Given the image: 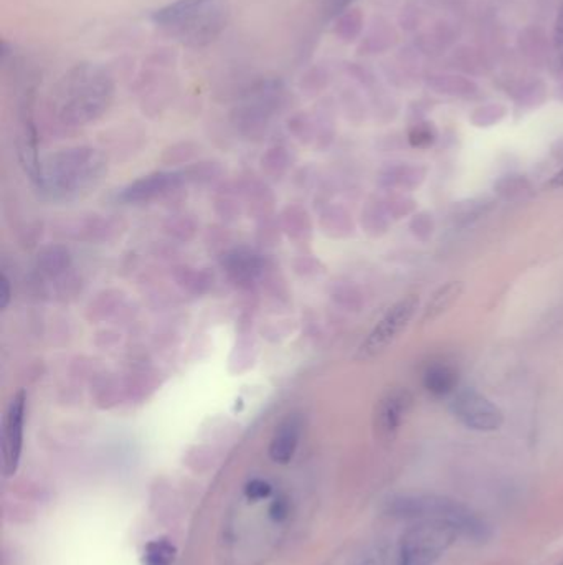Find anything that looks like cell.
<instances>
[{"label": "cell", "instance_id": "obj_14", "mask_svg": "<svg viewBox=\"0 0 563 565\" xmlns=\"http://www.w3.org/2000/svg\"><path fill=\"white\" fill-rule=\"evenodd\" d=\"M169 177L164 174H159V176L148 177L144 180L136 182L131 189L126 192L128 199H148L150 195L158 194L160 192L162 187L168 186Z\"/></svg>", "mask_w": 563, "mask_h": 565}, {"label": "cell", "instance_id": "obj_4", "mask_svg": "<svg viewBox=\"0 0 563 565\" xmlns=\"http://www.w3.org/2000/svg\"><path fill=\"white\" fill-rule=\"evenodd\" d=\"M456 539V532L440 524L414 522L402 536L394 565H435Z\"/></svg>", "mask_w": 563, "mask_h": 565}, {"label": "cell", "instance_id": "obj_17", "mask_svg": "<svg viewBox=\"0 0 563 565\" xmlns=\"http://www.w3.org/2000/svg\"><path fill=\"white\" fill-rule=\"evenodd\" d=\"M554 44L555 52L558 55L560 62H563V5L560 7L557 24H555Z\"/></svg>", "mask_w": 563, "mask_h": 565}, {"label": "cell", "instance_id": "obj_11", "mask_svg": "<svg viewBox=\"0 0 563 565\" xmlns=\"http://www.w3.org/2000/svg\"><path fill=\"white\" fill-rule=\"evenodd\" d=\"M465 292V282H448L440 286L436 292L433 293L432 300L428 301L426 308L423 311L422 323L430 324L433 321L441 318L445 313H448L453 304L461 298Z\"/></svg>", "mask_w": 563, "mask_h": 565}, {"label": "cell", "instance_id": "obj_8", "mask_svg": "<svg viewBox=\"0 0 563 565\" xmlns=\"http://www.w3.org/2000/svg\"><path fill=\"white\" fill-rule=\"evenodd\" d=\"M414 406V396L405 387H396L388 390L384 397L380 398L379 406L375 410V430L384 438H392L398 432L408 410Z\"/></svg>", "mask_w": 563, "mask_h": 565}, {"label": "cell", "instance_id": "obj_18", "mask_svg": "<svg viewBox=\"0 0 563 565\" xmlns=\"http://www.w3.org/2000/svg\"><path fill=\"white\" fill-rule=\"evenodd\" d=\"M0 286H2V293H0V308L4 310V308H7V304H9L10 301L9 280H7V276H5V274L2 276V282H0Z\"/></svg>", "mask_w": 563, "mask_h": 565}, {"label": "cell", "instance_id": "obj_9", "mask_svg": "<svg viewBox=\"0 0 563 565\" xmlns=\"http://www.w3.org/2000/svg\"><path fill=\"white\" fill-rule=\"evenodd\" d=\"M301 438V420L296 416L284 418L280 426L276 428L271 445H270V457L274 463L288 465L294 453L298 450Z\"/></svg>", "mask_w": 563, "mask_h": 565}, {"label": "cell", "instance_id": "obj_7", "mask_svg": "<svg viewBox=\"0 0 563 565\" xmlns=\"http://www.w3.org/2000/svg\"><path fill=\"white\" fill-rule=\"evenodd\" d=\"M26 425V394L20 390L10 400L2 424V469L4 477L15 475L24 447Z\"/></svg>", "mask_w": 563, "mask_h": 565}, {"label": "cell", "instance_id": "obj_16", "mask_svg": "<svg viewBox=\"0 0 563 565\" xmlns=\"http://www.w3.org/2000/svg\"><path fill=\"white\" fill-rule=\"evenodd\" d=\"M435 142V131L430 124H416L410 131V144L414 148H428Z\"/></svg>", "mask_w": 563, "mask_h": 565}, {"label": "cell", "instance_id": "obj_1", "mask_svg": "<svg viewBox=\"0 0 563 565\" xmlns=\"http://www.w3.org/2000/svg\"><path fill=\"white\" fill-rule=\"evenodd\" d=\"M154 26L179 44L200 48L227 28L229 0H177L152 14Z\"/></svg>", "mask_w": 563, "mask_h": 565}, {"label": "cell", "instance_id": "obj_19", "mask_svg": "<svg viewBox=\"0 0 563 565\" xmlns=\"http://www.w3.org/2000/svg\"><path fill=\"white\" fill-rule=\"evenodd\" d=\"M550 186L552 187H563V169L557 174V176L552 179V182H550Z\"/></svg>", "mask_w": 563, "mask_h": 565}, {"label": "cell", "instance_id": "obj_2", "mask_svg": "<svg viewBox=\"0 0 563 565\" xmlns=\"http://www.w3.org/2000/svg\"><path fill=\"white\" fill-rule=\"evenodd\" d=\"M115 81L105 67L78 63L63 77L55 89L56 108L63 121L88 123L109 107Z\"/></svg>", "mask_w": 563, "mask_h": 565}, {"label": "cell", "instance_id": "obj_12", "mask_svg": "<svg viewBox=\"0 0 563 565\" xmlns=\"http://www.w3.org/2000/svg\"><path fill=\"white\" fill-rule=\"evenodd\" d=\"M177 549L168 539H156L148 542L144 548L142 564L144 565H174L176 564Z\"/></svg>", "mask_w": 563, "mask_h": 565}, {"label": "cell", "instance_id": "obj_3", "mask_svg": "<svg viewBox=\"0 0 563 565\" xmlns=\"http://www.w3.org/2000/svg\"><path fill=\"white\" fill-rule=\"evenodd\" d=\"M390 512L412 522H435L458 534V538L483 540L487 526L475 512L456 501L435 496H404L392 503Z\"/></svg>", "mask_w": 563, "mask_h": 565}, {"label": "cell", "instance_id": "obj_13", "mask_svg": "<svg viewBox=\"0 0 563 565\" xmlns=\"http://www.w3.org/2000/svg\"><path fill=\"white\" fill-rule=\"evenodd\" d=\"M351 565H394L392 549L385 540H374L353 557Z\"/></svg>", "mask_w": 563, "mask_h": 565}, {"label": "cell", "instance_id": "obj_5", "mask_svg": "<svg viewBox=\"0 0 563 565\" xmlns=\"http://www.w3.org/2000/svg\"><path fill=\"white\" fill-rule=\"evenodd\" d=\"M420 300L416 294H410L404 300L396 301L395 304L382 316L375 327L370 331L367 339L362 343L357 353V359L369 361L385 353L390 345L395 343L398 336L405 331L410 321L418 310Z\"/></svg>", "mask_w": 563, "mask_h": 565}, {"label": "cell", "instance_id": "obj_15", "mask_svg": "<svg viewBox=\"0 0 563 565\" xmlns=\"http://www.w3.org/2000/svg\"><path fill=\"white\" fill-rule=\"evenodd\" d=\"M271 495H273V486L261 478H255L245 486V498L251 503L268 499V498H271Z\"/></svg>", "mask_w": 563, "mask_h": 565}, {"label": "cell", "instance_id": "obj_6", "mask_svg": "<svg viewBox=\"0 0 563 565\" xmlns=\"http://www.w3.org/2000/svg\"><path fill=\"white\" fill-rule=\"evenodd\" d=\"M449 408L461 424L475 432H496L504 424L501 408L475 389L459 390Z\"/></svg>", "mask_w": 563, "mask_h": 565}, {"label": "cell", "instance_id": "obj_10", "mask_svg": "<svg viewBox=\"0 0 563 565\" xmlns=\"http://www.w3.org/2000/svg\"><path fill=\"white\" fill-rule=\"evenodd\" d=\"M458 371L449 364H432L423 374V387L433 397H448L458 387Z\"/></svg>", "mask_w": 563, "mask_h": 565}]
</instances>
